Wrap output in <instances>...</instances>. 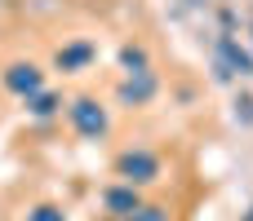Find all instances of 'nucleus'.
Returning a JSON list of instances; mask_svg holds the SVG:
<instances>
[{"instance_id": "10", "label": "nucleus", "mask_w": 253, "mask_h": 221, "mask_svg": "<svg viewBox=\"0 0 253 221\" xmlns=\"http://www.w3.org/2000/svg\"><path fill=\"white\" fill-rule=\"evenodd\" d=\"M27 221H67V217H62L58 208H49V204H44V208H31V217H27Z\"/></svg>"}, {"instance_id": "9", "label": "nucleus", "mask_w": 253, "mask_h": 221, "mask_svg": "<svg viewBox=\"0 0 253 221\" xmlns=\"http://www.w3.org/2000/svg\"><path fill=\"white\" fill-rule=\"evenodd\" d=\"M129 221H169V213H165V208H138Z\"/></svg>"}, {"instance_id": "6", "label": "nucleus", "mask_w": 253, "mask_h": 221, "mask_svg": "<svg viewBox=\"0 0 253 221\" xmlns=\"http://www.w3.org/2000/svg\"><path fill=\"white\" fill-rule=\"evenodd\" d=\"M89 58H93V44H71V49L58 53V66H62V71H76V66H84Z\"/></svg>"}, {"instance_id": "2", "label": "nucleus", "mask_w": 253, "mask_h": 221, "mask_svg": "<svg viewBox=\"0 0 253 221\" xmlns=\"http://www.w3.org/2000/svg\"><path fill=\"white\" fill-rule=\"evenodd\" d=\"M71 124L80 137H102L107 133V111L93 102V97H76L71 102Z\"/></svg>"}, {"instance_id": "7", "label": "nucleus", "mask_w": 253, "mask_h": 221, "mask_svg": "<svg viewBox=\"0 0 253 221\" xmlns=\"http://www.w3.org/2000/svg\"><path fill=\"white\" fill-rule=\"evenodd\" d=\"M27 106H31V115H53L58 111V97H49V93H36V97H27Z\"/></svg>"}, {"instance_id": "3", "label": "nucleus", "mask_w": 253, "mask_h": 221, "mask_svg": "<svg viewBox=\"0 0 253 221\" xmlns=\"http://www.w3.org/2000/svg\"><path fill=\"white\" fill-rule=\"evenodd\" d=\"M4 84H9L18 97H36V93L44 89V75H40V66H31V62H13V66L4 71Z\"/></svg>"}, {"instance_id": "1", "label": "nucleus", "mask_w": 253, "mask_h": 221, "mask_svg": "<svg viewBox=\"0 0 253 221\" xmlns=\"http://www.w3.org/2000/svg\"><path fill=\"white\" fill-rule=\"evenodd\" d=\"M120 177H125L129 186H147V182L160 177V159H156L151 151H125V155H120Z\"/></svg>"}, {"instance_id": "8", "label": "nucleus", "mask_w": 253, "mask_h": 221, "mask_svg": "<svg viewBox=\"0 0 253 221\" xmlns=\"http://www.w3.org/2000/svg\"><path fill=\"white\" fill-rule=\"evenodd\" d=\"M120 62H125V71H129V75L147 71V53H142V49H125V53H120Z\"/></svg>"}, {"instance_id": "4", "label": "nucleus", "mask_w": 253, "mask_h": 221, "mask_svg": "<svg viewBox=\"0 0 253 221\" xmlns=\"http://www.w3.org/2000/svg\"><path fill=\"white\" fill-rule=\"evenodd\" d=\"M102 204H107L116 217H133V213L142 208V204H138V190H133L129 182H125V186H116V190H107V195H102Z\"/></svg>"}, {"instance_id": "5", "label": "nucleus", "mask_w": 253, "mask_h": 221, "mask_svg": "<svg viewBox=\"0 0 253 221\" xmlns=\"http://www.w3.org/2000/svg\"><path fill=\"white\" fill-rule=\"evenodd\" d=\"M151 93H156V75H151V71H138V84H133V80H129V84H125V93H120V97H125V102H147V97H151Z\"/></svg>"}]
</instances>
